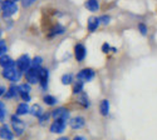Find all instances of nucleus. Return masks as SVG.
<instances>
[{
	"label": "nucleus",
	"mask_w": 157,
	"mask_h": 140,
	"mask_svg": "<svg viewBox=\"0 0 157 140\" xmlns=\"http://www.w3.org/2000/svg\"><path fill=\"white\" fill-rule=\"evenodd\" d=\"M138 28H140V30H141V33H142L143 35H146V34H147V28H146L143 24H140V25H138Z\"/></svg>",
	"instance_id": "nucleus-29"
},
{
	"label": "nucleus",
	"mask_w": 157,
	"mask_h": 140,
	"mask_svg": "<svg viewBox=\"0 0 157 140\" xmlns=\"http://www.w3.org/2000/svg\"><path fill=\"white\" fill-rule=\"evenodd\" d=\"M48 118H49V114H43V115L40 117V118H39V121H40V124H43L45 120H48Z\"/></svg>",
	"instance_id": "nucleus-30"
},
{
	"label": "nucleus",
	"mask_w": 157,
	"mask_h": 140,
	"mask_svg": "<svg viewBox=\"0 0 157 140\" xmlns=\"http://www.w3.org/2000/svg\"><path fill=\"white\" fill-rule=\"evenodd\" d=\"M52 117H53L56 120L65 121L68 119V117H69V113H68V110H65L64 108H58V109L52 111Z\"/></svg>",
	"instance_id": "nucleus-7"
},
{
	"label": "nucleus",
	"mask_w": 157,
	"mask_h": 140,
	"mask_svg": "<svg viewBox=\"0 0 157 140\" xmlns=\"http://www.w3.org/2000/svg\"><path fill=\"white\" fill-rule=\"evenodd\" d=\"M29 113V106L27 103H20L17 108V115L20 117V115H25V114Z\"/></svg>",
	"instance_id": "nucleus-17"
},
{
	"label": "nucleus",
	"mask_w": 157,
	"mask_h": 140,
	"mask_svg": "<svg viewBox=\"0 0 157 140\" xmlns=\"http://www.w3.org/2000/svg\"><path fill=\"white\" fill-rule=\"evenodd\" d=\"M11 120V128H13V133H14L17 136H21L25 131V124L21 119H19V117L17 115H11L10 118Z\"/></svg>",
	"instance_id": "nucleus-2"
},
{
	"label": "nucleus",
	"mask_w": 157,
	"mask_h": 140,
	"mask_svg": "<svg viewBox=\"0 0 157 140\" xmlns=\"http://www.w3.org/2000/svg\"><path fill=\"white\" fill-rule=\"evenodd\" d=\"M108 49H109V46H108L107 44H104V45H103V52H104V53H107V50H108Z\"/></svg>",
	"instance_id": "nucleus-33"
},
{
	"label": "nucleus",
	"mask_w": 157,
	"mask_h": 140,
	"mask_svg": "<svg viewBox=\"0 0 157 140\" xmlns=\"http://www.w3.org/2000/svg\"><path fill=\"white\" fill-rule=\"evenodd\" d=\"M15 65L17 68L23 73V71H28L30 68H32V59L27 55L24 54L21 56H19V59L15 61Z\"/></svg>",
	"instance_id": "nucleus-5"
},
{
	"label": "nucleus",
	"mask_w": 157,
	"mask_h": 140,
	"mask_svg": "<svg viewBox=\"0 0 157 140\" xmlns=\"http://www.w3.org/2000/svg\"><path fill=\"white\" fill-rule=\"evenodd\" d=\"M19 95V92H18V86H15V85H11L8 90H6V93H5V98L6 99H11V98H15V96H18Z\"/></svg>",
	"instance_id": "nucleus-16"
},
{
	"label": "nucleus",
	"mask_w": 157,
	"mask_h": 140,
	"mask_svg": "<svg viewBox=\"0 0 157 140\" xmlns=\"http://www.w3.org/2000/svg\"><path fill=\"white\" fill-rule=\"evenodd\" d=\"M3 76L10 81H19V79L21 78V71L17 68V65H13L3 70Z\"/></svg>",
	"instance_id": "nucleus-1"
},
{
	"label": "nucleus",
	"mask_w": 157,
	"mask_h": 140,
	"mask_svg": "<svg viewBox=\"0 0 157 140\" xmlns=\"http://www.w3.org/2000/svg\"><path fill=\"white\" fill-rule=\"evenodd\" d=\"M2 11L4 18H9L18 11V5L13 0H4L2 3Z\"/></svg>",
	"instance_id": "nucleus-3"
},
{
	"label": "nucleus",
	"mask_w": 157,
	"mask_h": 140,
	"mask_svg": "<svg viewBox=\"0 0 157 140\" xmlns=\"http://www.w3.org/2000/svg\"><path fill=\"white\" fill-rule=\"evenodd\" d=\"M69 124H71L72 129H81V128H83V126H84L86 121H84V119L82 117H77V118H73L69 121Z\"/></svg>",
	"instance_id": "nucleus-12"
},
{
	"label": "nucleus",
	"mask_w": 157,
	"mask_h": 140,
	"mask_svg": "<svg viewBox=\"0 0 157 140\" xmlns=\"http://www.w3.org/2000/svg\"><path fill=\"white\" fill-rule=\"evenodd\" d=\"M86 54H87V52H86L84 45L83 44H77L75 48H74V56H75V59L78 61H83L84 58H86Z\"/></svg>",
	"instance_id": "nucleus-10"
},
{
	"label": "nucleus",
	"mask_w": 157,
	"mask_h": 140,
	"mask_svg": "<svg viewBox=\"0 0 157 140\" xmlns=\"http://www.w3.org/2000/svg\"><path fill=\"white\" fill-rule=\"evenodd\" d=\"M99 20H103V23H104V24H107V23H109V16L103 15V16H101V18H99Z\"/></svg>",
	"instance_id": "nucleus-31"
},
{
	"label": "nucleus",
	"mask_w": 157,
	"mask_h": 140,
	"mask_svg": "<svg viewBox=\"0 0 157 140\" xmlns=\"http://www.w3.org/2000/svg\"><path fill=\"white\" fill-rule=\"evenodd\" d=\"M0 139H3V140L14 139V133H13V130H10V128L6 124H3L0 126Z\"/></svg>",
	"instance_id": "nucleus-8"
},
{
	"label": "nucleus",
	"mask_w": 157,
	"mask_h": 140,
	"mask_svg": "<svg viewBox=\"0 0 157 140\" xmlns=\"http://www.w3.org/2000/svg\"><path fill=\"white\" fill-rule=\"evenodd\" d=\"M25 79L28 84H36L40 80V68H30L28 71H25Z\"/></svg>",
	"instance_id": "nucleus-4"
},
{
	"label": "nucleus",
	"mask_w": 157,
	"mask_h": 140,
	"mask_svg": "<svg viewBox=\"0 0 157 140\" xmlns=\"http://www.w3.org/2000/svg\"><path fill=\"white\" fill-rule=\"evenodd\" d=\"M77 78L81 79V80H84V81H89V80H92L94 78V70L89 69V68L88 69H83V70H81L79 73H78Z\"/></svg>",
	"instance_id": "nucleus-9"
},
{
	"label": "nucleus",
	"mask_w": 157,
	"mask_h": 140,
	"mask_svg": "<svg viewBox=\"0 0 157 140\" xmlns=\"http://www.w3.org/2000/svg\"><path fill=\"white\" fill-rule=\"evenodd\" d=\"M29 113L32 114L33 117H36V118H40L43 114H44V110L42 109V106L40 105H38V104H35V105H33L30 109H29Z\"/></svg>",
	"instance_id": "nucleus-15"
},
{
	"label": "nucleus",
	"mask_w": 157,
	"mask_h": 140,
	"mask_svg": "<svg viewBox=\"0 0 157 140\" xmlns=\"http://www.w3.org/2000/svg\"><path fill=\"white\" fill-rule=\"evenodd\" d=\"M13 2H14V3H15V2H18V0H13Z\"/></svg>",
	"instance_id": "nucleus-36"
},
{
	"label": "nucleus",
	"mask_w": 157,
	"mask_h": 140,
	"mask_svg": "<svg viewBox=\"0 0 157 140\" xmlns=\"http://www.w3.org/2000/svg\"><path fill=\"white\" fill-rule=\"evenodd\" d=\"M99 18H89V21H88V29L90 31H94L97 28H98V25H99Z\"/></svg>",
	"instance_id": "nucleus-20"
},
{
	"label": "nucleus",
	"mask_w": 157,
	"mask_h": 140,
	"mask_svg": "<svg viewBox=\"0 0 157 140\" xmlns=\"http://www.w3.org/2000/svg\"><path fill=\"white\" fill-rule=\"evenodd\" d=\"M18 92L23 101H30V84H20L18 86Z\"/></svg>",
	"instance_id": "nucleus-6"
},
{
	"label": "nucleus",
	"mask_w": 157,
	"mask_h": 140,
	"mask_svg": "<svg viewBox=\"0 0 157 140\" xmlns=\"http://www.w3.org/2000/svg\"><path fill=\"white\" fill-rule=\"evenodd\" d=\"M13 65H15V61L13 60L10 56H8V55L0 56V66H3V68L5 69V68L13 66Z\"/></svg>",
	"instance_id": "nucleus-13"
},
{
	"label": "nucleus",
	"mask_w": 157,
	"mask_h": 140,
	"mask_svg": "<svg viewBox=\"0 0 157 140\" xmlns=\"http://www.w3.org/2000/svg\"><path fill=\"white\" fill-rule=\"evenodd\" d=\"M82 90H83V83L82 81H77L74 84V88H73V93L74 94H79Z\"/></svg>",
	"instance_id": "nucleus-24"
},
{
	"label": "nucleus",
	"mask_w": 157,
	"mask_h": 140,
	"mask_svg": "<svg viewBox=\"0 0 157 140\" xmlns=\"http://www.w3.org/2000/svg\"><path fill=\"white\" fill-rule=\"evenodd\" d=\"M79 101H81V103H82V104H83L84 106H88V105H89V103H88V98H87V96H86L84 94H83V95L81 96Z\"/></svg>",
	"instance_id": "nucleus-28"
},
{
	"label": "nucleus",
	"mask_w": 157,
	"mask_h": 140,
	"mask_svg": "<svg viewBox=\"0 0 157 140\" xmlns=\"http://www.w3.org/2000/svg\"><path fill=\"white\" fill-rule=\"evenodd\" d=\"M34 2H36V0H21V4H23L24 8H28V6H30Z\"/></svg>",
	"instance_id": "nucleus-27"
},
{
	"label": "nucleus",
	"mask_w": 157,
	"mask_h": 140,
	"mask_svg": "<svg viewBox=\"0 0 157 140\" xmlns=\"http://www.w3.org/2000/svg\"><path fill=\"white\" fill-rule=\"evenodd\" d=\"M5 93H6V89H5V86H3V85H0V96H3V95H5Z\"/></svg>",
	"instance_id": "nucleus-32"
},
{
	"label": "nucleus",
	"mask_w": 157,
	"mask_h": 140,
	"mask_svg": "<svg viewBox=\"0 0 157 140\" xmlns=\"http://www.w3.org/2000/svg\"><path fill=\"white\" fill-rule=\"evenodd\" d=\"M86 8L90 11H97L99 9V3L98 0H87L86 2Z\"/></svg>",
	"instance_id": "nucleus-18"
},
{
	"label": "nucleus",
	"mask_w": 157,
	"mask_h": 140,
	"mask_svg": "<svg viewBox=\"0 0 157 140\" xmlns=\"http://www.w3.org/2000/svg\"><path fill=\"white\" fill-rule=\"evenodd\" d=\"M73 140H86V139H84L83 136H75Z\"/></svg>",
	"instance_id": "nucleus-34"
},
{
	"label": "nucleus",
	"mask_w": 157,
	"mask_h": 140,
	"mask_svg": "<svg viewBox=\"0 0 157 140\" xmlns=\"http://www.w3.org/2000/svg\"><path fill=\"white\" fill-rule=\"evenodd\" d=\"M57 140H69L68 138H59V139H57Z\"/></svg>",
	"instance_id": "nucleus-35"
},
{
	"label": "nucleus",
	"mask_w": 157,
	"mask_h": 140,
	"mask_svg": "<svg viewBox=\"0 0 157 140\" xmlns=\"http://www.w3.org/2000/svg\"><path fill=\"white\" fill-rule=\"evenodd\" d=\"M44 103L47 105H54L57 103V99L53 95H45L44 96Z\"/></svg>",
	"instance_id": "nucleus-22"
},
{
	"label": "nucleus",
	"mask_w": 157,
	"mask_h": 140,
	"mask_svg": "<svg viewBox=\"0 0 157 140\" xmlns=\"http://www.w3.org/2000/svg\"><path fill=\"white\" fill-rule=\"evenodd\" d=\"M6 50H8V46H6L5 41H4V40H0V56L5 55Z\"/></svg>",
	"instance_id": "nucleus-26"
},
{
	"label": "nucleus",
	"mask_w": 157,
	"mask_h": 140,
	"mask_svg": "<svg viewBox=\"0 0 157 140\" xmlns=\"http://www.w3.org/2000/svg\"><path fill=\"white\" fill-rule=\"evenodd\" d=\"M72 80H73V75H72V74H65V75L62 76V83H63L64 85L71 84Z\"/></svg>",
	"instance_id": "nucleus-23"
},
{
	"label": "nucleus",
	"mask_w": 157,
	"mask_h": 140,
	"mask_svg": "<svg viewBox=\"0 0 157 140\" xmlns=\"http://www.w3.org/2000/svg\"><path fill=\"white\" fill-rule=\"evenodd\" d=\"M99 111L102 115H107L109 113V101L108 100H102L99 105Z\"/></svg>",
	"instance_id": "nucleus-19"
},
{
	"label": "nucleus",
	"mask_w": 157,
	"mask_h": 140,
	"mask_svg": "<svg viewBox=\"0 0 157 140\" xmlns=\"http://www.w3.org/2000/svg\"><path fill=\"white\" fill-rule=\"evenodd\" d=\"M48 78H49V73L47 69L44 68H40V80H39V83H40L42 88L43 89H47V85H48Z\"/></svg>",
	"instance_id": "nucleus-14"
},
{
	"label": "nucleus",
	"mask_w": 157,
	"mask_h": 140,
	"mask_svg": "<svg viewBox=\"0 0 157 140\" xmlns=\"http://www.w3.org/2000/svg\"><path fill=\"white\" fill-rule=\"evenodd\" d=\"M5 117H6V108H5V104L3 101H0V121H4L5 120Z\"/></svg>",
	"instance_id": "nucleus-21"
},
{
	"label": "nucleus",
	"mask_w": 157,
	"mask_h": 140,
	"mask_svg": "<svg viewBox=\"0 0 157 140\" xmlns=\"http://www.w3.org/2000/svg\"><path fill=\"white\" fill-rule=\"evenodd\" d=\"M64 128H65V121L56 120L53 124L50 125V131L54 133V134H60V133L64 131Z\"/></svg>",
	"instance_id": "nucleus-11"
},
{
	"label": "nucleus",
	"mask_w": 157,
	"mask_h": 140,
	"mask_svg": "<svg viewBox=\"0 0 157 140\" xmlns=\"http://www.w3.org/2000/svg\"><path fill=\"white\" fill-rule=\"evenodd\" d=\"M43 59L40 56H35L33 60H32V66L33 68H40V64H42Z\"/></svg>",
	"instance_id": "nucleus-25"
}]
</instances>
